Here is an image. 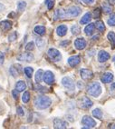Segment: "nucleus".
I'll use <instances>...</instances> for the list:
<instances>
[{"instance_id": "27", "label": "nucleus", "mask_w": 115, "mask_h": 129, "mask_svg": "<svg viewBox=\"0 0 115 129\" xmlns=\"http://www.w3.org/2000/svg\"><path fill=\"white\" fill-rule=\"evenodd\" d=\"M24 72H25V76H27L28 78H31V77H32V76H33L34 69H33V67H25Z\"/></svg>"}, {"instance_id": "17", "label": "nucleus", "mask_w": 115, "mask_h": 129, "mask_svg": "<svg viewBox=\"0 0 115 129\" xmlns=\"http://www.w3.org/2000/svg\"><path fill=\"white\" fill-rule=\"evenodd\" d=\"M56 33L59 37H64V36L66 35L67 33V26L65 25H59L56 29Z\"/></svg>"}, {"instance_id": "1", "label": "nucleus", "mask_w": 115, "mask_h": 129, "mask_svg": "<svg viewBox=\"0 0 115 129\" xmlns=\"http://www.w3.org/2000/svg\"><path fill=\"white\" fill-rule=\"evenodd\" d=\"M52 104V100L48 96H37L35 99V106L37 109L39 110H44V109L48 108Z\"/></svg>"}, {"instance_id": "12", "label": "nucleus", "mask_w": 115, "mask_h": 129, "mask_svg": "<svg viewBox=\"0 0 115 129\" xmlns=\"http://www.w3.org/2000/svg\"><path fill=\"white\" fill-rule=\"evenodd\" d=\"M74 46L78 50H83V49H84L86 47V41H85V39L83 38V37L77 38L74 41Z\"/></svg>"}, {"instance_id": "33", "label": "nucleus", "mask_w": 115, "mask_h": 129, "mask_svg": "<svg viewBox=\"0 0 115 129\" xmlns=\"http://www.w3.org/2000/svg\"><path fill=\"white\" fill-rule=\"evenodd\" d=\"M25 7H26V3H25V1H20V2H18V4H17V8H18L19 11H24Z\"/></svg>"}, {"instance_id": "40", "label": "nucleus", "mask_w": 115, "mask_h": 129, "mask_svg": "<svg viewBox=\"0 0 115 129\" xmlns=\"http://www.w3.org/2000/svg\"><path fill=\"white\" fill-rule=\"evenodd\" d=\"M4 61H5V55L2 52H0V64H4Z\"/></svg>"}, {"instance_id": "9", "label": "nucleus", "mask_w": 115, "mask_h": 129, "mask_svg": "<svg viewBox=\"0 0 115 129\" xmlns=\"http://www.w3.org/2000/svg\"><path fill=\"white\" fill-rule=\"evenodd\" d=\"M18 61H23V62H32L34 60V55L31 53H24L21 54L17 56Z\"/></svg>"}, {"instance_id": "25", "label": "nucleus", "mask_w": 115, "mask_h": 129, "mask_svg": "<svg viewBox=\"0 0 115 129\" xmlns=\"http://www.w3.org/2000/svg\"><path fill=\"white\" fill-rule=\"evenodd\" d=\"M107 37H108V39L110 40V42L112 45V49H115V33L110 31Z\"/></svg>"}, {"instance_id": "13", "label": "nucleus", "mask_w": 115, "mask_h": 129, "mask_svg": "<svg viewBox=\"0 0 115 129\" xmlns=\"http://www.w3.org/2000/svg\"><path fill=\"white\" fill-rule=\"evenodd\" d=\"M81 62V57L79 55H73L71 57L68 58V64L70 67H74L76 66H78Z\"/></svg>"}, {"instance_id": "48", "label": "nucleus", "mask_w": 115, "mask_h": 129, "mask_svg": "<svg viewBox=\"0 0 115 129\" xmlns=\"http://www.w3.org/2000/svg\"><path fill=\"white\" fill-rule=\"evenodd\" d=\"M109 127H112V128H115V125H112V126H110V125Z\"/></svg>"}, {"instance_id": "38", "label": "nucleus", "mask_w": 115, "mask_h": 129, "mask_svg": "<svg viewBox=\"0 0 115 129\" xmlns=\"http://www.w3.org/2000/svg\"><path fill=\"white\" fill-rule=\"evenodd\" d=\"M36 44L39 47H43V46H44V41H43V39H41V38H37Z\"/></svg>"}, {"instance_id": "43", "label": "nucleus", "mask_w": 115, "mask_h": 129, "mask_svg": "<svg viewBox=\"0 0 115 129\" xmlns=\"http://www.w3.org/2000/svg\"><path fill=\"white\" fill-rule=\"evenodd\" d=\"M15 16H16V13H14V12H11V13L8 15V17H10V18H14Z\"/></svg>"}, {"instance_id": "44", "label": "nucleus", "mask_w": 115, "mask_h": 129, "mask_svg": "<svg viewBox=\"0 0 115 129\" xmlns=\"http://www.w3.org/2000/svg\"><path fill=\"white\" fill-rule=\"evenodd\" d=\"M3 9H5V6L0 3V11H1V10H3Z\"/></svg>"}, {"instance_id": "11", "label": "nucleus", "mask_w": 115, "mask_h": 129, "mask_svg": "<svg viewBox=\"0 0 115 129\" xmlns=\"http://www.w3.org/2000/svg\"><path fill=\"white\" fill-rule=\"evenodd\" d=\"M68 126V124L67 122L64 121L62 119H54L53 120V127L56 129H65V128H67Z\"/></svg>"}, {"instance_id": "41", "label": "nucleus", "mask_w": 115, "mask_h": 129, "mask_svg": "<svg viewBox=\"0 0 115 129\" xmlns=\"http://www.w3.org/2000/svg\"><path fill=\"white\" fill-rule=\"evenodd\" d=\"M83 1L85 4H88V5H91V4H92V3L94 2V0H83Z\"/></svg>"}, {"instance_id": "34", "label": "nucleus", "mask_w": 115, "mask_h": 129, "mask_svg": "<svg viewBox=\"0 0 115 129\" xmlns=\"http://www.w3.org/2000/svg\"><path fill=\"white\" fill-rule=\"evenodd\" d=\"M34 48H35V43L33 41L27 43L26 46H25V49L27 51H32V50H34Z\"/></svg>"}, {"instance_id": "26", "label": "nucleus", "mask_w": 115, "mask_h": 129, "mask_svg": "<svg viewBox=\"0 0 115 129\" xmlns=\"http://www.w3.org/2000/svg\"><path fill=\"white\" fill-rule=\"evenodd\" d=\"M94 25L96 26V28L99 30L100 32H103L104 30H105V25H104V23L102 21H97L96 23L94 24Z\"/></svg>"}, {"instance_id": "14", "label": "nucleus", "mask_w": 115, "mask_h": 129, "mask_svg": "<svg viewBox=\"0 0 115 129\" xmlns=\"http://www.w3.org/2000/svg\"><path fill=\"white\" fill-rule=\"evenodd\" d=\"M110 57V55L109 53H107L106 51H103L101 50L100 51V53L98 54V59H99V61L101 63H104L106 62L107 60H109Z\"/></svg>"}, {"instance_id": "21", "label": "nucleus", "mask_w": 115, "mask_h": 129, "mask_svg": "<svg viewBox=\"0 0 115 129\" xmlns=\"http://www.w3.org/2000/svg\"><path fill=\"white\" fill-rule=\"evenodd\" d=\"M43 75H44V71H43V70L42 69L37 70L35 76V79L36 83H38V84L41 83L42 80H43Z\"/></svg>"}, {"instance_id": "4", "label": "nucleus", "mask_w": 115, "mask_h": 129, "mask_svg": "<svg viewBox=\"0 0 115 129\" xmlns=\"http://www.w3.org/2000/svg\"><path fill=\"white\" fill-rule=\"evenodd\" d=\"M78 105L81 108L88 109V108H91V107H92L93 103H92V100H91L89 97L83 96L82 98H80V99L78 100Z\"/></svg>"}, {"instance_id": "5", "label": "nucleus", "mask_w": 115, "mask_h": 129, "mask_svg": "<svg viewBox=\"0 0 115 129\" xmlns=\"http://www.w3.org/2000/svg\"><path fill=\"white\" fill-rule=\"evenodd\" d=\"M48 55L51 59L53 60V62H58L60 61L61 58H62V55H61L60 52L55 48H50L48 50Z\"/></svg>"}, {"instance_id": "42", "label": "nucleus", "mask_w": 115, "mask_h": 129, "mask_svg": "<svg viewBox=\"0 0 115 129\" xmlns=\"http://www.w3.org/2000/svg\"><path fill=\"white\" fill-rule=\"evenodd\" d=\"M70 42L69 41H64V42H61L60 43V46H67V45L69 44Z\"/></svg>"}, {"instance_id": "19", "label": "nucleus", "mask_w": 115, "mask_h": 129, "mask_svg": "<svg viewBox=\"0 0 115 129\" xmlns=\"http://www.w3.org/2000/svg\"><path fill=\"white\" fill-rule=\"evenodd\" d=\"M95 29V25L94 24H89V25L84 28V33L87 36H92L94 32Z\"/></svg>"}, {"instance_id": "31", "label": "nucleus", "mask_w": 115, "mask_h": 129, "mask_svg": "<svg viewBox=\"0 0 115 129\" xmlns=\"http://www.w3.org/2000/svg\"><path fill=\"white\" fill-rule=\"evenodd\" d=\"M9 72H10V74H11L12 76H14V77H16V76H18V75H19L18 70L16 69V68H15V67H10Z\"/></svg>"}, {"instance_id": "6", "label": "nucleus", "mask_w": 115, "mask_h": 129, "mask_svg": "<svg viewBox=\"0 0 115 129\" xmlns=\"http://www.w3.org/2000/svg\"><path fill=\"white\" fill-rule=\"evenodd\" d=\"M43 80L44 81V83L47 85H53L54 82V75L52 71H45L43 75Z\"/></svg>"}, {"instance_id": "36", "label": "nucleus", "mask_w": 115, "mask_h": 129, "mask_svg": "<svg viewBox=\"0 0 115 129\" xmlns=\"http://www.w3.org/2000/svg\"><path fill=\"white\" fill-rule=\"evenodd\" d=\"M93 15H94V18H99L101 16V9L100 8H96L93 11Z\"/></svg>"}, {"instance_id": "39", "label": "nucleus", "mask_w": 115, "mask_h": 129, "mask_svg": "<svg viewBox=\"0 0 115 129\" xmlns=\"http://www.w3.org/2000/svg\"><path fill=\"white\" fill-rule=\"evenodd\" d=\"M18 91H17V90H13V91H12V95H13V97H14L15 99H17V98H18Z\"/></svg>"}, {"instance_id": "37", "label": "nucleus", "mask_w": 115, "mask_h": 129, "mask_svg": "<svg viewBox=\"0 0 115 129\" xmlns=\"http://www.w3.org/2000/svg\"><path fill=\"white\" fill-rule=\"evenodd\" d=\"M16 113H17V115H18L19 116H23V115H24V110H23V108H22L21 106H18V107L16 108Z\"/></svg>"}, {"instance_id": "18", "label": "nucleus", "mask_w": 115, "mask_h": 129, "mask_svg": "<svg viewBox=\"0 0 115 129\" xmlns=\"http://www.w3.org/2000/svg\"><path fill=\"white\" fill-rule=\"evenodd\" d=\"M26 88V84L25 83V81H18L16 84V90H17L18 92H23Z\"/></svg>"}, {"instance_id": "23", "label": "nucleus", "mask_w": 115, "mask_h": 129, "mask_svg": "<svg viewBox=\"0 0 115 129\" xmlns=\"http://www.w3.org/2000/svg\"><path fill=\"white\" fill-rule=\"evenodd\" d=\"M92 115H93L95 118H97V119L101 120V118H102V112H101V110L100 108H95L94 110H92Z\"/></svg>"}, {"instance_id": "7", "label": "nucleus", "mask_w": 115, "mask_h": 129, "mask_svg": "<svg viewBox=\"0 0 115 129\" xmlns=\"http://www.w3.org/2000/svg\"><path fill=\"white\" fill-rule=\"evenodd\" d=\"M82 124L88 126L89 128H92V127L96 126V122L89 115H84L83 116V119H82Z\"/></svg>"}, {"instance_id": "22", "label": "nucleus", "mask_w": 115, "mask_h": 129, "mask_svg": "<svg viewBox=\"0 0 115 129\" xmlns=\"http://www.w3.org/2000/svg\"><path fill=\"white\" fill-rule=\"evenodd\" d=\"M35 33H36L37 35H40V36H44L45 34V27L43 26V25H36L34 29Z\"/></svg>"}, {"instance_id": "47", "label": "nucleus", "mask_w": 115, "mask_h": 129, "mask_svg": "<svg viewBox=\"0 0 115 129\" xmlns=\"http://www.w3.org/2000/svg\"><path fill=\"white\" fill-rule=\"evenodd\" d=\"M111 88H112V89H115V83H113L112 85H111Z\"/></svg>"}, {"instance_id": "20", "label": "nucleus", "mask_w": 115, "mask_h": 129, "mask_svg": "<svg viewBox=\"0 0 115 129\" xmlns=\"http://www.w3.org/2000/svg\"><path fill=\"white\" fill-rule=\"evenodd\" d=\"M91 19H92V15H91V13H86V14L82 17V19H81V21H80L81 25L88 24L91 21Z\"/></svg>"}, {"instance_id": "3", "label": "nucleus", "mask_w": 115, "mask_h": 129, "mask_svg": "<svg viewBox=\"0 0 115 129\" xmlns=\"http://www.w3.org/2000/svg\"><path fill=\"white\" fill-rule=\"evenodd\" d=\"M81 13V8L79 7H76V6H73V7H70L66 11H65V17L68 16V17H75V16H78Z\"/></svg>"}, {"instance_id": "10", "label": "nucleus", "mask_w": 115, "mask_h": 129, "mask_svg": "<svg viewBox=\"0 0 115 129\" xmlns=\"http://www.w3.org/2000/svg\"><path fill=\"white\" fill-rule=\"evenodd\" d=\"M81 77L83 79V80H90L93 77V73H92L91 70L86 69V68H83L80 72Z\"/></svg>"}, {"instance_id": "35", "label": "nucleus", "mask_w": 115, "mask_h": 129, "mask_svg": "<svg viewBox=\"0 0 115 129\" xmlns=\"http://www.w3.org/2000/svg\"><path fill=\"white\" fill-rule=\"evenodd\" d=\"M16 38H17V34H16V32H13L12 34H10L9 37H8V40H9V42L15 41Z\"/></svg>"}, {"instance_id": "29", "label": "nucleus", "mask_w": 115, "mask_h": 129, "mask_svg": "<svg viewBox=\"0 0 115 129\" xmlns=\"http://www.w3.org/2000/svg\"><path fill=\"white\" fill-rule=\"evenodd\" d=\"M108 25L110 26H115V13L110 15V18L108 19Z\"/></svg>"}, {"instance_id": "16", "label": "nucleus", "mask_w": 115, "mask_h": 129, "mask_svg": "<svg viewBox=\"0 0 115 129\" xmlns=\"http://www.w3.org/2000/svg\"><path fill=\"white\" fill-rule=\"evenodd\" d=\"M113 75L111 74V73H110V72H107V73H105V74L102 75V76H101V82L102 83H105V84H108V83H110L111 81L113 80Z\"/></svg>"}, {"instance_id": "30", "label": "nucleus", "mask_w": 115, "mask_h": 129, "mask_svg": "<svg viewBox=\"0 0 115 129\" xmlns=\"http://www.w3.org/2000/svg\"><path fill=\"white\" fill-rule=\"evenodd\" d=\"M71 31H72V34H73V35H78L79 33L81 32V29H80V27H79L78 25H73V26H72Z\"/></svg>"}, {"instance_id": "49", "label": "nucleus", "mask_w": 115, "mask_h": 129, "mask_svg": "<svg viewBox=\"0 0 115 129\" xmlns=\"http://www.w3.org/2000/svg\"><path fill=\"white\" fill-rule=\"evenodd\" d=\"M112 60H113V62H115V55H114V57H113Z\"/></svg>"}, {"instance_id": "46", "label": "nucleus", "mask_w": 115, "mask_h": 129, "mask_svg": "<svg viewBox=\"0 0 115 129\" xmlns=\"http://www.w3.org/2000/svg\"><path fill=\"white\" fill-rule=\"evenodd\" d=\"M98 38H99V36H95V37H93V40H97Z\"/></svg>"}, {"instance_id": "8", "label": "nucleus", "mask_w": 115, "mask_h": 129, "mask_svg": "<svg viewBox=\"0 0 115 129\" xmlns=\"http://www.w3.org/2000/svg\"><path fill=\"white\" fill-rule=\"evenodd\" d=\"M62 85L65 86V88L69 90H74V83L73 79L69 76H65L62 79Z\"/></svg>"}, {"instance_id": "24", "label": "nucleus", "mask_w": 115, "mask_h": 129, "mask_svg": "<svg viewBox=\"0 0 115 129\" xmlns=\"http://www.w3.org/2000/svg\"><path fill=\"white\" fill-rule=\"evenodd\" d=\"M102 10L105 14H110V12L112 11V7L108 3H103L102 4Z\"/></svg>"}, {"instance_id": "32", "label": "nucleus", "mask_w": 115, "mask_h": 129, "mask_svg": "<svg viewBox=\"0 0 115 129\" xmlns=\"http://www.w3.org/2000/svg\"><path fill=\"white\" fill-rule=\"evenodd\" d=\"M55 0H45V4L47 5V8L49 10L53 9V7H54Z\"/></svg>"}, {"instance_id": "45", "label": "nucleus", "mask_w": 115, "mask_h": 129, "mask_svg": "<svg viewBox=\"0 0 115 129\" xmlns=\"http://www.w3.org/2000/svg\"><path fill=\"white\" fill-rule=\"evenodd\" d=\"M109 2L111 3V4H115V0H109Z\"/></svg>"}, {"instance_id": "2", "label": "nucleus", "mask_w": 115, "mask_h": 129, "mask_svg": "<svg viewBox=\"0 0 115 129\" xmlns=\"http://www.w3.org/2000/svg\"><path fill=\"white\" fill-rule=\"evenodd\" d=\"M87 91H88V93H89V94H91L92 96L98 97L100 94H101L102 89H101V84L98 83V82H95V83H93L91 85H89Z\"/></svg>"}, {"instance_id": "28", "label": "nucleus", "mask_w": 115, "mask_h": 129, "mask_svg": "<svg viewBox=\"0 0 115 129\" xmlns=\"http://www.w3.org/2000/svg\"><path fill=\"white\" fill-rule=\"evenodd\" d=\"M29 100H30V93L28 92V91H25L23 94V95H22V101L25 104H26V103L29 102Z\"/></svg>"}, {"instance_id": "15", "label": "nucleus", "mask_w": 115, "mask_h": 129, "mask_svg": "<svg viewBox=\"0 0 115 129\" xmlns=\"http://www.w3.org/2000/svg\"><path fill=\"white\" fill-rule=\"evenodd\" d=\"M12 28V23L8 20H4L0 22V29L6 32V31H8Z\"/></svg>"}]
</instances>
